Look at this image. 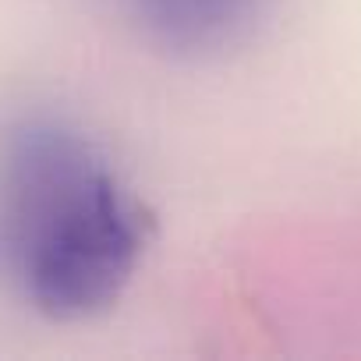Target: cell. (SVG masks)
Here are the masks:
<instances>
[{
  "label": "cell",
  "instance_id": "6da1fadb",
  "mask_svg": "<svg viewBox=\"0 0 361 361\" xmlns=\"http://www.w3.org/2000/svg\"><path fill=\"white\" fill-rule=\"evenodd\" d=\"M156 220L71 121L0 124V283L50 322L110 312L142 269Z\"/></svg>",
  "mask_w": 361,
  "mask_h": 361
},
{
  "label": "cell",
  "instance_id": "7a4b0ae2",
  "mask_svg": "<svg viewBox=\"0 0 361 361\" xmlns=\"http://www.w3.org/2000/svg\"><path fill=\"white\" fill-rule=\"evenodd\" d=\"M138 36L170 57H216L255 36L276 0H121Z\"/></svg>",
  "mask_w": 361,
  "mask_h": 361
}]
</instances>
